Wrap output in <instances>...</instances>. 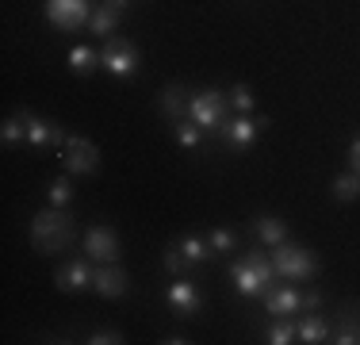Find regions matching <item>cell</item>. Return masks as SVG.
Segmentation results:
<instances>
[{
    "instance_id": "f1b7e54d",
    "label": "cell",
    "mask_w": 360,
    "mask_h": 345,
    "mask_svg": "<svg viewBox=\"0 0 360 345\" xmlns=\"http://www.w3.org/2000/svg\"><path fill=\"white\" fill-rule=\"evenodd\" d=\"M188 269H192V265L184 261V253H180V249H176V242H173V246L165 249V272H169V276H184Z\"/></svg>"
},
{
    "instance_id": "603a6c76",
    "label": "cell",
    "mask_w": 360,
    "mask_h": 345,
    "mask_svg": "<svg viewBox=\"0 0 360 345\" xmlns=\"http://www.w3.org/2000/svg\"><path fill=\"white\" fill-rule=\"evenodd\" d=\"M0 142H4L8 150L27 142V119H23V111H15V115H8L4 123H0Z\"/></svg>"
},
{
    "instance_id": "5b68a950",
    "label": "cell",
    "mask_w": 360,
    "mask_h": 345,
    "mask_svg": "<svg viewBox=\"0 0 360 345\" xmlns=\"http://www.w3.org/2000/svg\"><path fill=\"white\" fill-rule=\"evenodd\" d=\"M92 0H46V20H50V27H58V31H81V27H89V20H92Z\"/></svg>"
},
{
    "instance_id": "5bb4252c",
    "label": "cell",
    "mask_w": 360,
    "mask_h": 345,
    "mask_svg": "<svg viewBox=\"0 0 360 345\" xmlns=\"http://www.w3.org/2000/svg\"><path fill=\"white\" fill-rule=\"evenodd\" d=\"M127 288H131V276H127V269H119V261L96 265V276H92V291L96 296L119 299V296H127Z\"/></svg>"
},
{
    "instance_id": "9a60e30c",
    "label": "cell",
    "mask_w": 360,
    "mask_h": 345,
    "mask_svg": "<svg viewBox=\"0 0 360 345\" xmlns=\"http://www.w3.org/2000/svg\"><path fill=\"white\" fill-rule=\"evenodd\" d=\"M158 111L169 119V123H176V119H188V96H184V84H165V89L158 92Z\"/></svg>"
},
{
    "instance_id": "8992f818",
    "label": "cell",
    "mask_w": 360,
    "mask_h": 345,
    "mask_svg": "<svg viewBox=\"0 0 360 345\" xmlns=\"http://www.w3.org/2000/svg\"><path fill=\"white\" fill-rule=\"evenodd\" d=\"M100 65H104L111 77L139 73V46H134L131 39H123V34H111L104 42V50H100Z\"/></svg>"
},
{
    "instance_id": "7402d4cb",
    "label": "cell",
    "mask_w": 360,
    "mask_h": 345,
    "mask_svg": "<svg viewBox=\"0 0 360 345\" xmlns=\"http://www.w3.org/2000/svg\"><path fill=\"white\" fill-rule=\"evenodd\" d=\"M330 192H333V200H341V203H353L360 200V172H341V177H333L330 180Z\"/></svg>"
},
{
    "instance_id": "44dd1931",
    "label": "cell",
    "mask_w": 360,
    "mask_h": 345,
    "mask_svg": "<svg viewBox=\"0 0 360 345\" xmlns=\"http://www.w3.org/2000/svg\"><path fill=\"white\" fill-rule=\"evenodd\" d=\"M264 341L269 345H291L299 341V318H272L269 326H264Z\"/></svg>"
},
{
    "instance_id": "d4e9b609",
    "label": "cell",
    "mask_w": 360,
    "mask_h": 345,
    "mask_svg": "<svg viewBox=\"0 0 360 345\" xmlns=\"http://www.w3.org/2000/svg\"><path fill=\"white\" fill-rule=\"evenodd\" d=\"M96 65H100V50H92V46H73L70 50V69L77 77H89Z\"/></svg>"
},
{
    "instance_id": "e0dca14e",
    "label": "cell",
    "mask_w": 360,
    "mask_h": 345,
    "mask_svg": "<svg viewBox=\"0 0 360 345\" xmlns=\"http://www.w3.org/2000/svg\"><path fill=\"white\" fill-rule=\"evenodd\" d=\"M333 345H356L360 341V310H341L333 318V330H330Z\"/></svg>"
},
{
    "instance_id": "f546056e",
    "label": "cell",
    "mask_w": 360,
    "mask_h": 345,
    "mask_svg": "<svg viewBox=\"0 0 360 345\" xmlns=\"http://www.w3.org/2000/svg\"><path fill=\"white\" fill-rule=\"evenodd\" d=\"M123 341H127V338H123L119 330H111V326H104V330H96V334L89 338V345H123Z\"/></svg>"
},
{
    "instance_id": "cb8c5ba5",
    "label": "cell",
    "mask_w": 360,
    "mask_h": 345,
    "mask_svg": "<svg viewBox=\"0 0 360 345\" xmlns=\"http://www.w3.org/2000/svg\"><path fill=\"white\" fill-rule=\"evenodd\" d=\"M203 127L200 123H192V119H176L173 123V138H176V146H184V150H195V146L203 142Z\"/></svg>"
},
{
    "instance_id": "d6a6232c",
    "label": "cell",
    "mask_w": 360,
    "mask_h": 345,
    "mask_svg": "<svg viewBox=\"0 0 360 345\" xmlns=\"http://www.w3.org/2000/svg\"><path fill=\"white\" fill-rule=\"evenodd\" d=\"M161 341H165V345H188V338H184V334H165Z\"/></svg>"
},
{
    "instance_id": "4fadbf2b",
    "label": "cell",
    "mask_w": 360,
    "mask_h": 345,
    "mask_svg": "<svg viewBox=\"0 0 360 345\" xmlns=\"http://www.w3.org/2000/svg\"><path fill=\"white\" fill-rule=\"evenodd\" d=\"M23 119H27V146H35V150L65 146V138H70V134H62L58 123H50V119H42V115H35V111H27V108H23Z\"/></svg>"
},
{
    "instance_id": "277c9868",
    "label": "cell",
    "mask_w": 360,
    "mask_h": 345,
    "mask_svg": "<svg viewBox=\"0 0 360 345\" xmlns=\"http://www.w3.org/2000/svg\"><path fill=\"white\" fill-rule=\"evenodd\" d=\"M226 111H230V96L222 89H195L188 96V119L200 123L207 134H219V127L226 123Z\"/></svg>"
},
{
    "instance_id": "9c48e42d",
    "label": "cell",
    "mask_w": 360,
    "mask_h": 345,
    "mask_svg": "<svg viewBox=\"0 0 360 345\" xmlns=\"http://www.w3.org/2000/svg\"><path fill=\"white\" fill-rule=\"evenodd\" d=\"M261 307L269 310V318H291L303 310V291L295 288V284H272L269 291L261 296Z\"/></svg>"
},
{
    "instance_id": "3957f363",
    "label": "cell",
    "mask_w": 360,
    "mask_h": 345,
    "mask_svg": "<svg viewBox=\"0 0 360 345\" xmlns=\"http://www.w3.org/2000/svg\"><path fill=\"white\" fill-rule=\"evenodd\" d=\"M272 265H276V276L280 280H291V284H303V280H314L319 276V253L299 242H280V246L269 249Z\"/></svg>"
},
{
    "instance_id": "7a4b0ae2",
    "label": "cell",
    "mask_w": 360,
    "mask_h": 345,
    "mask_svg": "<svg viewBox=\"0 0 360 345\" xmlns=\"http://www.w3.org/2000/svg\"><path fill=\"white\" fill-rule=\"evenodd\" d=\"M276 280H280L276 265H272V257L264 253V249H253V253L238 257V261L230 265V284H234V291L245 299H261Z\"/></svg>"
},
{
    "instance_id": "ac0fdd59",
    "label": "cell",
    "mask_w": 360,
    "mask_h": 345,
    "mask_svg": "<svg viewBox=\"0 0 360 345\" xmlns=\"http://www.w3.org/2000/svg\"><path fill=\"white\" fill-rule=\"evenodd\" d=\"M176 249L184 253V261L192 265H203V261H211L215 257V249H211V242H207V234H184V238H176Z\"/></svg>"
},
{
    "instance_id": "6da1fadb",
    "label": "cell",
    "mask_w": 360,
    "mask_h": 345,
    "mask_svg": "<svg viewBox=\"0 0 360 345\" xmlns=\"http://www.w3.org/2000/svg\"><path fill=\"white\" fill-rule=\"evenodd\" d=\"M77 238V222L73 215H65V207H46V211H35L31 219V246L42 257H54L62 249H70Z\"/></svg>"
},
{
    "instance_id": "2e32d148",
    "label": "cell",
    "mask_w": 360,
    "mask_h": 345,
    "mask_svg": "<svg viewBox=\"0 0 360 345\" xmlns=\"http://www.w3.org/2000/svg\"><path fill=\"white\" fill-rule=\"evenodd\" d=\"M253 234L261 246H280V242H288V222L284 219H276V215H257L253 219Z\"/></svg>"
},
{
    "instance_id": "8fae6325",
    "label": "cell",
    "mask_w": 360,
    "mask_h": 345,
    "mask_svg": "<svg viewBox=\"0 0 360 345\" xmlns=\"http://www.w3.org/2000/svg\"><path fill=\"white\" fill-rule=\"evenodd\" d=\"M264 119H253V115H234L226 119V123L219 127V142L226 146V150H250L257 131H261Z\"/></svg>"
},
{
    "instance_id": "4316f807",
    "label": "cell",
    "mask_w": 360,
    "mask_h": 345,
    "mask_svg": "<svg viewBox=\"0 0 360 345\" xmlns=\"http://www.w3.org/2000/svg\"><path fill=\"white\" fill-rule=\"evenodd\" d=\"M253 89H250V84H234V89H230V108H234L238 111V115H250V111H253Z\"/></svg>"
},
{
    "instance_id": "4dcf8cb0",
    "label": "cell",
    "mask_w": 360,
    "mask_h": 345,
    "mask_svg": "<svg viewBox=\"0 0 360 345\" xmlns=\"http://www.w3.org/2000/svg\"><path fill=\"white\" fill-rule=\"evenodd\" d=\"M322 303H326V299H322V291H319V288L303 291V310H319Z\"/></svg>"
},
{
    "instance_id": "484cf974",
    "label": "cell",
    "mask_w": 360,
    "mask_h": 345,
    "mask_svg": "<svg viewBox=\"0 0 360 345\" xmlns=\"http://www.w3.org/2000/svg\"><path fill=\"white\" fill-rule=\"evenodd\" d=\"M70 200H73L70 177H54V180H50V188H46V203L50 207H70Z\"/></svg>"
},
{
    "instance_id": "52a82bcc",
    "label": "cell",
    "mask_w": 360,
    "mask_h": 345,
    "mask_svg": "<svg viewBox=\"0 0 360 345\" xmlns=\"http://www.w3.org/2000/svg\"><path fill=\"white\" fill-rule=\"evenodd\" d=\"M62 165L77 172V177H92V172L100 169V150H96V142L92 138H81V134H70L65 138V146H62Z\"/></svg>"
},
{
    "instance_id": "30bf717a",
    "label": "cell",
    "mask_w": 360,
    "mask_h": 345,
    "mask_svg": "<svg viewBox=\"0 0 360 345\" xmlns=\"http://www.w3.org/2000/svg\"><path fill=\"white\" fill-rule=\"evenodd\" d=\"M92 257H73V261H65L62 269L54 272V288L58 291H84V288H92V276H96V269H92Z\"/></svg>"
},
{
    "instance_id": "d6986e66",
    "label": "cell",
    "mask_w": 360,
    "mask_h": 345,
    "mask_svg": "<svg viewBox=\"0 0 360 345\" xmlns=\"http://www.w3.org/2000/svg\"><path fill=\"white\" fill-rule=\"evenodd\" d=\"M119 20H123V12L111 4H96L92 8V20H89V31L100 34V39H111V34L119 31Z\"/></svg>"
},
{
    "instance_id": "ba28073f",
    "label": "cell",
    "mask_w": 360,
    "mask_h": 345,
    "mask_svg": "<svg viewBox=\"0 0 360 345\" xmlns=\"http://www.w3.org/2000/svg\"><path fill=\"white\" fill-rule=\"evenodd\" d=\"M84 257H92L96 265H111L123 257V246H119V234L111 227H89L84 230Z\"/></svg>"
},
{
    "instance_id": "ffe728a7",
    "label": "cell",
    "mask_w": 360,
    "mask_h": 345,
    "mask_svg": "<svg viewBox=\"0 0 360 345\" xmlns=\"http://www.w3.org/2000/svg\"><path fill=\"white\" fill-rule=\"evenodd\" d=\"M330 330H333V326L326 322L319 310H307V318H299V341H307V345L330 341Z\"/></svg>"
},
{
    "instance_id": "836d02e7",
    "label": "cell",
    "mask_w": 360,
    "mask_h": 345,
    "mask_svg": "<svg viewBox=\"0 0 360 345\" xmlns=\"http://www.w3.org/2000/svg\"><path fill=\"white\" fill-rule=\"evenodd\" d=\"M104 4H111V8H119V12H127V8H131V0H104Z\"/></svg>"
},
{
    "instance_id": "7c38bea8",
    "label": "cell",
    "mask_w": 360,
    "mask_h": 345,
    "mask_svg": "<svg viewBox=\"0 0 360 345\" xmlns=\"http://www.w3.org/2000/svg\"><path fill=\"white\" fill-rule=\"evenodd\" d=\"M165 299H169V310H173L176 318H195L203 307V296L192 280H173L165 288Z\"/></svg>"
},
{
    "instance_id": "83f0119b",
    "label": "cell",
    "mask_w": 360,
    "mask_h": 345,
    "mask_svg": "<svg viewBox=\"0 0 360 345\" xmlns=\"http://www.w3.org/2000/svg\"><path fill=\"white\" fill-rule=\"evenodd\" d=\"M207 242H211V249H215V253H230V249L238 246V234H234L230 227H215V230L207 234Z\"/></svg>"
},
{
    "instance_id": "1f68e13d",
    "label": "cell",
    "mask_w": 360,
    "mask_h": 345,
    "mask_svg": "<svg viewBox=\"0 0 360 345\" xmlns=\"http://www.w3.org/2000/svg\"><path fill=\"white\" fill-rule=\"evenodd\" d=\"M349 169L360 172V134L353 138V142H349Z\"/></svg>"
}]
</instances>
